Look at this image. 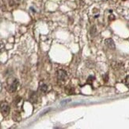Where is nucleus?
<instances>
[{
    "instance_id": "f257e3e1",
    "label": "nucleus",
    "mask_w": 129,
    "mask_h": 129,
    "mask_svg": "<svg viewBox=\"0 0 129 129\" xmlns=\"http://www.w3.org/2000/svg\"><path fill=\"white\" fill-rule=\"evenodd\" d=\"M10 108L7 102L2 101L0 103V113H2L3 116H7L10 113Z\"/></svg>"
},
{
    "instance_id": "f03ea898",
    "label": "nucleus",
    "mask_w": 129,
    "mask_h": 129,
    "mask_svg": "<svg viewBox=\"0 0 129 129\" xmlns=\"http://www.w3.org/2000/svg\"><path fill=\"white\" fill-rule=\"evenodd\" d=\"M18 85H19V81H18V79H16V78H13V80L11 81V82L8 83L7 90H8L10 93H14V92L17 91V89H18Z\"/></svg>"
},
{
    "instance_id": "7ed1b4c3",
    "label": "nucleus",
    "mask_w": 129,
    "mask_h": 129,
    "mask_svg": "<svg viewBox=\"0 0 129 129\" xmlns=\"http://www.w3.org/2000/svg\"><path fill=\"white\" fill-rule=\"evenodd\" d=\"M57 79L60 81H65L67 77V72L63 70V69H59L57 71Z\"/></svg>"
},
{
    "instance_id": "20e7f679",
    "label": "nucleus",
    "mask_w": 129,
    "mask_h": 129,
    "mask_svg": "<svg viewBox=\"0 0 129 129\" xmlns=\"http://www.w3.org/2000/svg\"><path fill=\"white\" fill-rule=\"evenodd\" d=\"M105 42L106 46H107L109 49H115V44L112 39H106V40L105 41Z\"/></svg>"
},
{
    "instance_id": "39448f33",
    "label": "nucleus",
    "mask_w": 129,
    "mask_h": 129,
    "mask_svg": "<svg viewBox=\"0 0 129 129\" xmlns=\"http://www.w3.org/2000/svg\"><path fill=\"white\" fill-rule=\"evenodd\" d=\"M29 100L32 102V103H37V100H38V95L37 93H33L31 94V96L29 97Z\"/></svg>"
},
{
    "instance_id": "423d86ee",
    "label": "nucleus",
    "mask_w": 129,
    "mask_h": 129,
    "mask_svg": "<svg viewBox=\"0 0 129 129\" xmlns=\"http://www.w3.org/2000/svg\"><path fill=\"white\" fill-rule=\"evenodd\" d=\"M39 91L43 93H47V91H48V86H47V85H45V84H44V83L40 84V86H39Z\"/></svg>"
},
{
    "instance_id": "0eeeda50",
    "label": "nucleus",
    "mask_w": 129,
    "mask_h": 129,
    "mask_svg": "<svg viewBox=\"0 0 129 129\" xmlns=\"http://www.w3.org/2000/svg\"><path fill=\"white\" fill-rule=\"evenodd\" d=\"M66 93L67 94H75V90L74 88H71V87H67L66 88Z\"/></svg>"
},
{
    "instance_id": "6e6552de",
    "label": "nucleus",
    "mask_w": 129,
    "mask_h": 129,
    "mask_svg": "<svg viewBox=\"0 0 129 129\" xmlns=\"http://www.w3.org/2000/svg\"><path fill=\"white\" fill-rule=\"evenodd\" d=\"M5 50V45L3 42H0V54Z\"/></svg>"
},
{
    "instance_id": "1a4fd4ad",
    "label": "nucleus",
    "mask_w": 129,
    "mask_h": 129,
    "mask_svg": "<svg viewBox=\"0 0 129 129\" xmlns=\"http://www.w3.org/2000/svg\"><path fill=\"white\" fill-rule=\"evenodd\" d=\"M125 85L129 88V75L127 76V77L125 78Z\"/></svg>"
},
{
    "instance_id": "9d476101",
    "label": "nucleus",
    "mask_w": 129,
    "mask_h": 129,
    "mask_svg": "<svg viewBox=\"0 0 129 129\" xmlns=\"http://www.w3.org/2000/svg\"><path fill=\"white\" fill-rule=\"evenodd\" d=\"M2 88H3V85H2V83L0 82V92H1V90H2Z\"/></svg>"
}]
</instances>
